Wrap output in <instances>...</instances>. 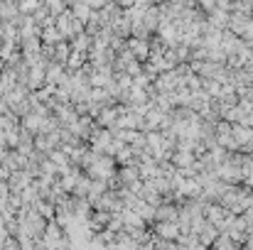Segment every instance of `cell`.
<instances>
[{
    "mask_svg": "<svg viewBox=\"0 0 253 250\" xmlns=\"http://www.w3.org/2000/svg\"><path fill=\"white\" fill-rule=\"evenodd\" d=\"M158 233L163 236V238H179V226L177 223H160V228H158Z\"/></svg>",
    "mask_w": 253,
    "mask_h": 250,
    "instance_id": "cell-1",
    "label": "cell"
}]
</instances>
